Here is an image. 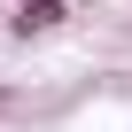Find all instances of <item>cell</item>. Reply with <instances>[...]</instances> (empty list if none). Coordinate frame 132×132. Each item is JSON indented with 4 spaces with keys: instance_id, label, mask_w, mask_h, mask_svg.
Listing matches in <instances>:
<instances>
[{
    "instance_id": "6da1fadb",
    "label": "cell",
    "mask_w": 132,
    "mask_h": 132,
    "mask_svg": "<svg viewBox=\"0 0 132 132\" xmlns=\"http://www.w3.org/2000/svg\"><path fill=\"white\" fill-rule=\"evenodd\" d=\"M62 16H70L62 0H23V8H16V39H31V31H54Z\"/></svg>"
}]
</instances>
